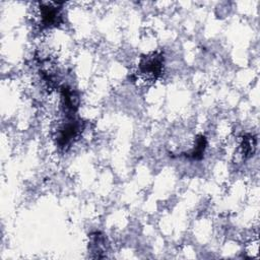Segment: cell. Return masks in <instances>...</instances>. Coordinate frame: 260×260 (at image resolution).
Listing matches in <instances>:
<instances>
[{
	"instance_id": "obj_1",
	"label": "cell",
	"mask_w": 260,
	"mask_h": 260,
	"mask_svg": "<svg viewBox=\"0 0 260 260\" xmlns=\"http://www.w3.org/2000/svg\"><path fill=\"white\" fill-rule=\"evenodd\" d=\"M140 73L146 77V79L154 80L159 76L162 70V57L159 55H152L143 58L139 65Z\"/></svg>"
},
{
	"instance_id": "obj_2",
	"label": "cell",
	"mask_w": 260,
	"mask_h": 260,
	"mask_svg": "<svg viewBox=\"0 0 260 260\" xmlns=\"http://www.w3.org/2000/svg\"><path fill=\"white\" fill-rule=\"evenodd\" d=\"M58 3H42L40 7V23L44 27H49L59 23L61 19Z\"/></svg>"
},
{
	"instance_id": "obj_3",
	"label": "cell",
	"mask_w": 260,
	"mask_h": 260,
	"mask_svg": "<svg viewBox=\"0 0 260 260\" xmlns=\"http://www.w3.org/2000/svg\"><path fill=\"white\" fill-rule=\"evenodd\" d=\"M79 131V123L73 120L68 121L67 123L63 124L58 132H57V143L60 147H65L68 145L73 138L77 135Z\"/></svg>"
},
{
	"instance_id": "obj_4",
	"label": "cell",
	"mask_w": 260,
	"mask_h": 260,
	"mask_svg": "<svg viewBox=\"0 0 260 260\" xmlns=\"http://www.w3.org/2000/svg\"><path fill=\"white\" fill-rule=\"evenodd\" d=\"M205 145H206V139L204 136H199L197 138V141H196V145L194 146V148L192 149V151L189 153V155L193 158H196V159H199L202 157V154H203V151L205 149Z\"/></svg>"
}]
</instances>
